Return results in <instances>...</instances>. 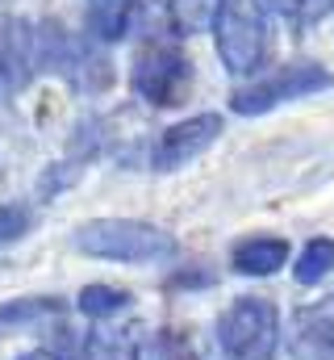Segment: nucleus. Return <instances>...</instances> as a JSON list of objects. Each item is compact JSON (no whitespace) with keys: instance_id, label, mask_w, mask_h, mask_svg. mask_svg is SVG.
Here are the masks:
<instances>
[{"instance_id":"9","label":"nucleus","mask_w":334,"mask_h":360,"mask_svg":"<svg viewBox=\"0 0 334 360\" xmlns=\"http://www.w3.org/2000/svg\"><path fill=\"white\" fill-rule=\"evenodd\" d=\"M84 360H142V344L130 327L105 319L84 335Z\"/></svg>"},{"instance_id":"4","label":"nucleus","mask_w":334,"mask_h":360,"mask_svg":"<svg viewBox=\"0 0 334 360\" xmlns=\"http://www.w3.org/2000/svg\"><path fill=\"white\" fill-rule=\"evenodd\" d=\"M130 84L134 92L155 105V109H175L188 89H192V63L180 46H167V42H147L138 55H134V68H130Z\"/></svg>"},{"instance_id":"14","label":"nucleus","mask_w":334,"mask_h":360,"mask_svg":"<svg viewBox=\"0 0 334 360\" xmlns=\"http://www.w3.org/2000/svg\"><path fill=\"white\" fill-rule=\"evenodd\" d=\"M59 310H63L59 297H17V302H4V306H0V331L38 323L42 314H59Z\"/></svg>"},{"instance_id":"11","label":"nucleus","mask_w":334,"mask_h":360,"mask_svg":"<svg viewBox=\"0 0 334 360\" xmlns=\"http://www.w3.org/2000/svg\"><path fill=\"white\" fill-rule=\"evenodd\" d=\"M330 269H334V239L318 235V239H309L301 248V260L293 264V276H297L301 289H314V285H322L330 276Z\"/></svg>"},{"instance_id":"6","label":"nucleus","mask_w":334,"mask_h":360,"mask_svg":"<svg viewBox=\"0 0 334 360\" xmlns=\"http://www.w3.org/2000/svg\"><path fill=\"white\" fill-rule=\"evenodd\" d=\"M222 134V117L218 113H196V117H184L175 126H167L151 151V168L155 172H175L184 164H192L201 151H209Z\"/></svg>"},{"instance_id":"3","label":"nucleus","mask_w":334,"mask_h":360,"mask_svg":"<svg viewBox=\"0 0 334 360\" xmlns=\"http://www.w3.org/2000/svg\"><path fill=\"white\" fill-rule=\"evenodd\" d=\"M218 344L230 360H272L280 348V310L267 297H239L218 314Z\"/></svg>"},{"instance_id":"10","label":"nucleus","mask_w":334,"mask_h":360,"mask_svg":"<svg viewBox=\"0 0 334 360\" xmlns=\"http://www.w3.org/2000/svg\"><path fill=\"white\" fill-rule=\"evenodd\" d=\"M84 13H88V30L96 42H121L130 34L138 0H84Z\"/></svg>"},{"instance_id":"7","label":"nucleus","mask_w":334,"mask_h":360,"mask_svg":"<svg viewBox=\"0 0 334 360\" xmlns=\"http://www.w3.org/2000/svg\"><path fill=\"white\" fill-rule=\"evenodd\" d=\"M288 348L297 360H334V297L293 314Z\"/></svg>"},{"instance_id":"8","label":"nucleus","mask_w":334,"mask_h":360,"mask_svg":"<svg viewBox=\"0 0 334 360\" xmlns=\"http://www.w3.org/2000/svg\"><path fill=\"white\" fill-rule=\"evenodd\" d=\"M288 264V243L280 235H247L230 248V269L239 276H272Z\"/></svg>"},{"instance_id":"12","label":"nucleus","mask_w":334,"mask_h":360,"mask_svg":"<svg viewBox=\"0 0 334 360\" xmlns=\"http://www.w3.org/2000/svg\"><path fill=\"white\" fill-rule=\"evenodd\" d=\"M130 293L117 289V285H88L80 293V314H88L92 323H105V319H117L121 310H130Z\"/></svg>"},{"instance_id":"16","label":"nucleus","mask_w":334,"mask_h":360,"mask_svg":"<svg viewBox=\"0 0 334 360\" xmlns=\"http://www.w3.org/2000/svg\"><path fill=\"white\" fill-rule=\"evenodd\" d=\"M17 360H59V356L46 352V348H38V352H25V356H17Z\"/></svg>"},{"instance_id":"5","label":"nucleus","mask_w":334,"mask_h":360,"mask_svg":"<svg viewBox=\"0 0 334 360\" xmlns=\"http://www.w3.org/2000/svg\"><path fill=\"white\" fill-rule=\"evenodd\" d=\"M330 84H334L330 72H326L322 63L305 59V63L280 68L272 80H259V84H250V89L230 92V109L243 113V117H259V113H267V109H276V105H288V101H297V96H314V92L330 89Z\"/></svg>"},{"instance_id":"2","label":"nucleus","mask_w":334,"mask_h":360,"mask_svg":"<svg viewBox=\"0 0 334 360\" xmlns=\"http://www.w3.org/2000/svg\"><path fill=\"white\" fill-rule=\"evenodd\" d=\"M76 252L109 264H159L175 252V239L155 222H134V218H96L84 222L72 235Z\"/></svg>"},{"instance_id":"1","label":"nucleus","mask_w":334,"mask_h":360,"mask_svg":"<svg viewBox=\"0 0 334 360\" xmlns=\"http://www.w3.org/2000/svg\"><path fill=\"white\" fill-rule=\"evenodd\" d=\"M209 30H213L218 59L230 76H255L267 63L272 30H267L263 0H213Z\"/></svg>"},{"instance_id":"13","label":"nucleus","mask_w":334,"mask_h":360,"mask_svg":"<svg viewBox=\"0 0 334 360\" xmlns=\"http://www.w3.org/2000/svg\"><path fill=\"white\" fill-rule=\"evenodd\" d=\"M263 8L276 13V17H284L297 30H309V25H318V21L330 17L334 0H263Z\"/></svg>"},{"instance_id":"15","label":"nucleus","mask_w":334,"mask_h":360,"mask_svg":"<svg viewBox=\"0 0 334 360\" xmlns=\"http://www.w3.org/2000/svg\"><path fill=\"white\" fill-rule=\"evenodd\" d=\"M29 231V210L25 205H0V248L21 239Z\"/></svg>"}]
</instances>
